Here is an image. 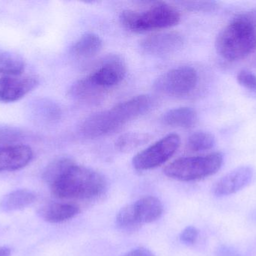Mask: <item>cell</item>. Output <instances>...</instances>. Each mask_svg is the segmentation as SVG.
I'll return each instance as SVG.
<instances>
[{
  "label": "cell",
  "instance_id": "18",
  "mask_svg": "<svg viewBox=\"0 0 256 256\" xmlns=\"http://www.w3.org/2000/svg\"><path fill=\"white\" fill-rule=\"evenodd\" d=\"M25 68V62L20 57L0 50V75L2 77L20 76Z\"/></svg>",
  "mask_w": 256,
  "mask_h": 256
},
{
  "label": "cell",
  "instance_id": "11",
  "mask_svg": "<svg viewBox=\"0 0 256 256\" xmlns=\"http://www.w3.org/2000/svg\"><path fill=\"white\" fill-rule=\"evenodd\" d=\"M34 76H10L0 78V102L8 103L22 99L38 85Z\"/></svg>",
  "mask_w": 256,
  "mask_h": 256
},
{
  "label": "cell",
  "instance_id": "14",
  "mask_svg": "<svg viewBox=\"0 0 256 256\" xmlns=\"http://www.w3.org/2000/svg\"><path fill=\"white\" fill-rule=\"evenodd\" d=\"M134 209L140 223H150L162 216V204L156 197L146 196L134 203Z\"/></svg>",
  "mask_w": 256,
  "mask_h": 256
},
{
  "label": "cell",
  "instance_id": "27",
  "mask_svg": "<svg viewBox=\"0 0 256 256\" xmlns=\"http://www.w3.org/2000/svg\"><path fill=\"white\" fill-rule=\"evenodd\" d=\"M124 256H155L153 252L146 248H137L127 252Z\"/></svg>",
  "mask_w": 256,
  "mask_h": 256
},
{
  "label": "cell",
  "instance_id": "23",
  "mask_svg": "<svg viewBox=\"0 0 256 256\" xmlns=\"http://www.w3.org/2000/svg\"><path fill=\"white\" fill-rule=\"evenodd\" d=\"M24 138L22 131L12 126H0V147L20 144Z\"/></svg>",
  "mask_w": 256,
  "mask_h": 256
},
{
  "label": "cell",
  "instance_id": "6",
  "mask_svg": "<svg viewBox=\"0 0 256 256\" xmlns=\"http://www.w3.org/2000/svg\"><path fill=\"white\" fill-rule=\"evenodd\" d=\"M198 80V73L194 68L182 66L162 74L155 81L154 87L162 94L180 97L194 91Z\"/></svg>",
  "mask_w": 256,
  "mask_h": 256
},
{
  "label": "cell",
  "instance_id": "24",
  "mask_svg": "<svg viewBox=\"0 0 256 256\" xmlns=\"http://www.w3.org/2000/svg\"><path fill=\"white\" fill-rule=\"evenodd\" d=\"M237 81L244 88L256 93V75L248 70H242L237 75Z\"/></svg>",
  "mask_w": 256,
  "mask_h": 256
},
{
  "label": "cell",
  "instance_id": "19",
  "mask_svg": "<svg viewBox=\"0 0 256 256\" xmlns=\"http://www.w3.org/2000/svg\"><path fill=\"white\" fill-rule=\"evenodd\" d=\"M75 164L76 162L66 157L60 158L52 161L44 171V180L50 186L58 179L61 178Z\"/></svg>",
  "mask_w": 256,
  "mask_h": 256
},
{
  "label": "cell",
  "instance_id": "8",
  "mask_svg": "<svg viewBox=\"0 0 256 256\" xmlns=\"http://www.w3.org/2000/svg\"><path fill=\"white\" fill-rule=\"evenodd\" d=\"M180 144V137L177 134H170L136 155L132 165L138 171L160 166L176 153Z\"/></svg>",
  "mask_w": 256,
  "mask_h": 256
},
{
  "label": "cell",
  "instance_id": "1",
  "mask_svg": "<svg viewBox=\"0 0 256 256\" xmlns=\"http://www.w3.org/2000/svg\"><path fill=\"white\" fill-rule=\"evenodd\" d=\"M152 105L153 101L148 95H140L131 98L86 119L81 125V132L86 138L104 136L146 114Z\"/></svg>",
  "mask_w": 256,
  "mask_h": 256
},
{
  "label": "cell",
  "instance_id": "7",
  "mask_svg": "<svg viewBox=\"0 0 256 256\" xmlns=\"http://www.w3.org/2000/svg\"><path fill=\"white\" fill-rule=\"evenodd\" d=\"M126 72L127 68L124 62L120 57H112L82 79L99 98L108 89L120 84L126 77Z\"/></svg>",
  "mask_w": 256,
  "mask_h": 256
},
{
  "label": "cell",
  "instance_id": "4",
  "mask_svg": "<svg viewBox=\"0 0 256 256\" xmlns=\"http://www.w3.org/2000/svg\"><path fill=\"white\" fill-rule=\"evenodd\" d=\"M180 20V13L162 2L152 3L146 10L124 11L120 15L122 24L135 33L168 28L178 24Z\"/></svg>",
  "mask_w": 256,
  "mask_h": 256
},
{
  "label": "cell",
  "instance_id": "12",
  "mask_svg": "<svg viewBox=\"0 0 256 256\" xmlns=\"http://www.w3.org/2000/svg\"><path fill=\"white\" fill-rule=\"evenodd\" d=\"M32 158V150L25 144L0 147V172L22 169L30 164Z\"/></svg>",
  "mask_w": 256,
  "mask_h": 256
},
{
  "label": "cell",
  "instance_id": "28",
  "mask_svg": "<svg viewBox=\"0 0 256 256\" xmlns=\"http://www.w3.org/2000/svg\"><path fill=\"white\" fill-rule=\"evenodd\" d=\"M12 253L10 248L7 246H1L0 247V256H10Z\"/></svg>",
  "mask_w": 256,
  "mask_h": 256
},
{
  "label": "cell",
  "instance_id": "15",
  "mask_svg": "<svg viewBox=\"0 0 256 256\" xmlns=\"http://www.w3.org/2000/svg\"><path fill=\"white\" fill-rule=\"evenodd\" d=\"M198 120L195 110L188 107H180L167 111L162 116V121L171 127L190 129L194 127Z\"/></svg>",
  "mask_w": 256,
  "mask_h": 256
},
{
  "label": "cell",
  "instance_id": "13",
  "mask_svg": "<svg viewBox=\"0 0 256 256\" xmlns=\"http://www.w3.org/2000/svg\"><path fill=\"white\" fill-rule=\"evenodd\" d=\"M78 206L68 203H50L39 210L40 217L50 223H60L69 220L79 213Z\"/></svg>",
  "mask_w": 256,
  "mask_h": 256
},
{
  "label": "cell",
  "instance_id": "20",
  "mask_svg": "<svg viewBox=\"0 0 256 256\" xmlns=\"http://www.w3.org/2000/svg\"><path fill=\"white\" fill-rule=\"evenodd\" d=\"M116 224L120 229L128 232L140 228L142 224L137 218L134 204H128L120 210L116 216Z\"/></svg>",
  "mask_w": 256,
  "mask_h": 256
},
{
  "label": "cell",
  "instance_id": "5",
  "mask_svg": "<svg viewBox=\"0 0 256 256\" xmlns=\"http://www.w3.org/2000/svg\"><path fill=\"white\" fill-rule=\"evenodd\" d=\"M224 162V155L221 153L179 158L166 165L164 173L174 180L194 181L216 174L222 168Z\"/></svg>",
  "mask_w": 256,
  "mask_h": 256
},
{
  "label": "cell",
  "instance_id": "26",
  "mask_svg": "<svg viewBox=\"0 0 256 256\" xmlns=\"http://www.w3.org/2000/svg\"><path fill=\"white\" fill-rule=\"evenodd\" d=\"M198 230L194 226L186 227L180 234V240L185 244L192 245L196 242Z\"/></svg>",
  "mask_w": 256,
  "mask_h": 256
},
{
  "label": "cell",
  "instance_id": "25",
  "mask_svg": "<svg viewBox=\"0 0 256 256\" xmlns=\"http://www.w3.org/2000/svg\"><path fill=\"white\" fill-rule=\"evenodd\" d=\"M184 7L191 11H212L218 7V3L214 1L207 2H182Z\"/></svg>",
  "mask_w": 256,
  "mask_h": 256
},
{
  "label": "cell",
  "instance_id": "21",
  "mask_svg": "<svg viewBox=\"0 0 256 256\" xmlns=\"http://www.w3.org/2000/svg\"><path fill=\"white\" fill-rule=\"evenodd\" d=\"M214 136L210 132L198 131L194 132L188 138V147L192 152H203L214 147Z\"/></svg>",
  "mask_w": 256,
  "mask_h": 256
},
{
  "label": "cell",
  "instance_id": "3",
  "mask_svg": "<svg viewBox=\"0 0 256 256\" xmlns=\"http://www.w3.org/2000/svg\"><path fill=\"white\" fill-rule=\"evenodd\" d=\"M218 54L228 61H238L252 54L256 49V27L236 17L218 36Z\"/></svg>",
  "mask_w": 256,
  "mask_h": 256
},
{
  "label": "cell",
  "instance_id": "17",
  "mask_svg": "<svg viewBox=\"0 0 256 256\" xmlns=\"http://www.w3.org/2000/svg\"><path fill=\"white\" fill-rule=\"evenodd\" d=\"M103 48V41L94 33H86L80 38L72 48L73 54L80 58H91Z\"/></svg>",
  "mask_w": 256,
  "mask_h": 256
},
{
  "label": "cell",
  "instance_id": "9",
  "mask_svg": "<svg viewBox=\"0 0 256 256\" xmlns=\"http://www.w3.org/2000/svg\"><path fill=\"white\" fill-rule=\"evenodd\" d=\"M184 38L178 32L166 31L155 33L144 38L140 47L147 54L166 56L176 52L182 48Z\"/></svg>",
  "mask_w": 256,
  "mask_h": 256
},
{
  "label": "cell",
  "instance_id": "10",
  "mask_svg": "<svg viewBox=\"0 0 256 256\" xmlns=\"http://www.w3.org/2000/svg\"><path fill=\"white\" fill-rule=\"evenodd\" d=\"M254 170L251 166L244 165L228 172L218 180L212 188V192L216 197H225L232 195L252 182Z\"/></svg>",
  "mask_w": 256,
  "mask_h": 256
},
{
  "label": "cell",
  "instance_id": "22",
  "mask_svg": "<svg viewBox=\"0 0 256 256\" xmlns=\"http://www.w3.org/2000/svg\"><path fill=\"white\" fill-rule=\"evenodd\" d=\"M150 140L148 134L129 132L120 136L116 142L117 149L122 152L131 151Z\"/></svg>",
  "mask_w": 256,
  "mask_h": 256
},
{
  "label": "cell",
  "instance_id": "16",
  "mask_svg": "<svg viewBox=\"0 0 256 256\" xmlns=\"http://www.w3.org/2000/svg\"><path fill=\"white\" fill-rule=\"evenodd\" d=\"M36 195L28 189H18L3 197L0 201V208L6 212L22 210L36 201Z\"/></svg>",
  "mask_w": 256,
  "mask_h": 256
},
{
  "label": "cell",
  "instance_id": "2",
  "mask_svg": "<svg viewBox=\"0 0 256 256\" xmlns=\"http://www.w3.org/2000/svg\"><path fill=\"white\" fill-rule=\"evenodd\" d=\"M50 189L52 195L61 199H91L105 192L106 182L100 173L75 164Z\"/></svg>",
  "mask_w": 256,
  "mask_h": 256
}]
</instances>
